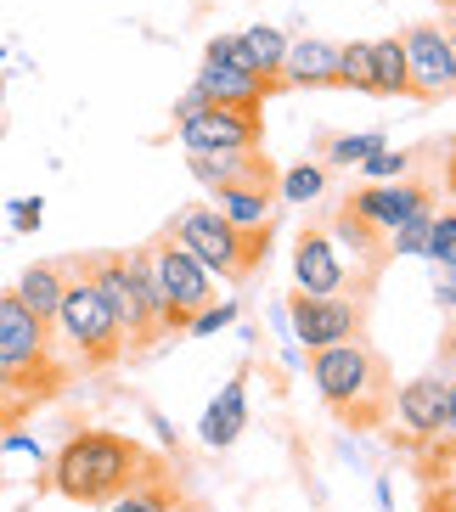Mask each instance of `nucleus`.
<instances>
[{"label": "nucleus", "mask_w": 456, "mask_h": 512, "mask_svg": "<svg viewBox=\"0 0 456 512\" xmlns=\"http://www.w3.org/2000/svg\"><path fill=\"white\" fill-rule=\"evenodd\" d=\"M158 456L147 445H136L130 434H113V428H85L57 451L51 462V490L68 496L74 507H107V501L141 484L147 473H158Z\"/></svg>", "instance_id": "f257e3e1"}, {"label": "nucleus", "mask_w": 456, "mask_h": 512, "mask_svg": "<svg viewBox=\"0 0 456 512\" xmlns=\"http://www.w3.org/2000/svg\"><path fill=\"white\" fill-rule=\"evenodd\" d=\"M310 383L344 417V428H378L389 417V372L361 338L310 349Z\"/></svg>", "instance_id": "f03ea898"}, {"label": "nucleus", "mask_w": 456, "mask_h": 512, "mask_svg": "<svg viewBox=\"0 0 456 512\" xmlns=\"http://www.w3.org/2000/svg\"><path fill=\"white\" fill-rule=\"evenodd\" d=\"M164 237H175L186 248V254L198 259L209 276H220V282L243 287L248 276L265 265V248H271V226H231L226 214L214 209V203H198V209H181L175 220H169Z\"/></svg>", "instance_id": "7ed1b4c3"}, {"label": "nucleus", "mask_w": 456, "mask_h": 512, "mask_svg": "<svg viewBox=\"0 0 456 512\" xmlns=\"http://www.w3.org/2000/svg\"><path fill=\"white\" fill-rule=\"evenodd\" d=\"M51 332H62V344L74 349V361L85 372H102V366L130 355L119 321H113V310H107L102 287H96L85 259H68V287H62V304H57V316H51Z\"/></svg>", "instance_id": "20e7f679"}, {"label": "nucleus", "mask_w": 456, "mask_h": 512, "mask_svg": "<svg viewBox=\"0 0 456 512\" xmlns=\"http://www.w3.org/2000/svg\"><path fill=\"white\" fill-rule=\"evenodd\" d=\"M85 265H91V276H96V287H102V299H107V310H113V321H119L124 349H130V355H141V349H152L158 338H169L164 321H158V310H152V304L141 299V287L130 282L124 254H85Z\"/></svg>", "instance_id": "39448f33"}, {"label": "nucleus", "mask_w": 456, "mask_h": 512, "mask_svg": "<svg viewBox=\"0 0 456 512\" xmlns=\"http://www.w3.org/2000/svg\"><path fill=\"white\" fill-rule=\"evenodd\" d=\"M147 259H152V282H158L164 310H169V338H175V332H186V321L209 304V271H203L175 237H158L147 248Z\"/></svg>", "instance_id": "423d86ee"}, {"label": "nucleus", "mask_w": 456, "mask_h": 512, "mask_svg": "<svg viewBox=\"0 0 456 512\" xmlns=\"http://www.w3.org/2000/svg\"><path fill=\"white\" fill-rule=\"evenodd\" d=\"M288 316H293V338L304 349L350 344L366 332V304L350 299V293H293Z\"/></svg>", "instance_id": "0eeeda50"}, {"label": "nucleus", "mask_w": 456, "mask_h": 512, "mask_svg": "<svg viewBox=\"0 0 456 512\" xmlns=\"http://www.w3.org/2000/svg\"><path fill=\"white\" fill-rule=\"evenodd\" d=\"M406 46V79H411V102H451L456 96V46L445 40L440 23H411L400 34Z\"/></svg>", "instance_id": "6e6552de"}, {"label": "nucleus", "mask_w": 456, "mask_h": 512, "mask_svg": "<svg viewBox=\"0 0 456 512\" xmlns=\"http://www.w3.org/2000/svg\"><path fill=\"white\" fill-rule=\"evenodd\" d=\"M0 366L6 372L51 366V321H40L17 293H0Z\"/></svg>", "instance_id": "1a4fd4ad"}, {"label": "nucleus", "mask_w": 456, "mask_h": 512, "mask_svg": "<svg viewBox=\"0 0 456 512\" xmlns=\"http://www.w3.org/2000/svg\"><path fill=\"white\" fill-rule=\"evenodd\" d=\"M186 169H192L203 186H209V197H214V192H231V186H265V192H276V181H282V169H276L259 147L192 152V158H186Z\"/></svg>", "instance_id": "9d476101"}, {"label": "nucleus", "mask_w": 456, "mask_h": 512, "mask_svg": "<svg viewBox=\"0 0 456 512\" xmlns=\"http://www.w3.org/2000/svg\"><path fill=\"white\" fill-rule=\"evenodd\" d=\"M181 130V147L186 152H220V147H259V113H248V107H214L203 102L192 119L175 124Z\"/></svg>", "instance_id": "9b49d317"}, {"label": "nucleus", "mask_w": 456, "mask_h": 512, "mask_svg": "<svg viewBox=\"0 0 456 512\" xmlns=\"http://www.w3.org/2000/svg\"><path fill=\"white\" fill-rule=\"evenodd\" d=\"M344 203L361 214L366 226H378L383 237H389L400 220H411V214H423L428 203H434V186H428V181H406V175H400V181H366L361 192H350Z\"/></svg>", "instance_id": "f8f14e48"}, {"label": "nucleus", "mask_w": 456, "mask_h": 512, "mask_svg": "<svg viewBox=\"0 0 456 512\" xmlns=\"http://www.w3.org/2000/svg\"><path fill=\"white\" fill-rule=\"evenodd\" d=\"M198 91L209 96L214 107H248V113H259V107H265V102L276 96V85H271V79H259L243 57H237V62L203 57V68H198Z\"/></svg>", "instance_id": "ddd939ff"}, {"label": "nucleus", "mask_w": 456, "mask_h": 512, "mask_svg": "<svg viewBox=\"0 0 456 512\" xmlns=\"http://www.w3.org/2000/svg\"><path fill=\"white\" fill-rule=\"evenodd\" d=\"M293 287L299 293H344V254L327 226H304L293 242Z\"/></svg>", "instance_id": "4468645a"}, {"label": "nucleus", "mask_w": 456, "mask_h": 512, "mask_svg": "<svg viewBox=\"0 0 456 512\" xmlns=\"http://www.w3.org/2000/svg\"><path fill=\"white\" fill-rule=\"evenodd\" d=\"M395 411L417 445L451 434V389H445V377H417V383H406L395 394Z\"/></svg>", "instance_id": "2eb2a0df"}, {"label": "nucleus", "mask_w": 456, "mask_h": 512, "mask_svg": "<svg viewBox=\"0 0 456 512\" xmlns=\"http://www.w3.org/2000/svg\"><path fill=\"white\" fill-rule=\"evenodd\" d=\"M282 85H288V91H327V85H338V46L333 40H316V34L288 40Z\"/></svg>", "instance_id": "dca6fc26"}, {"label": "nucleus", "mask_w": 456, "mask_h": 512, "mask_svg": "<svg viewBox=\"0 0 456 512\" xmlns=\"http://www.w3.org/2000/svg\"><path fill=\"white\" fill-rule=\"evenodd\" d=\"M192 507H198V501L175 484V473H169V467H158V473H147L141 484L119 490V496L107 501L102 512H192Z\"/></svg>", "instance_id": "f3484780"}, {"label": "nucleus", "mask_w": 456, "mask_h": 512, "mask_svg": "<svg viewBox=\"0 0 456 512\" xmlns=\"http://www.w3.org/2000/svg\"><path fill=\"white\" fill-rule=\"evenodd\" d=\"M62 287H68V259H40V265H29V271L17 276V299L29 304L40 321L57 316V304H62Z\"/></svg>", "instance_id": "a211bd4d"}, {"label": "nucleus", "mask_w": 456, "mask_h": 512, "mask_svg": "<svg viewBox=\"0 0 456 512\" xmlns=\"http://www.w3.org/2000/svg\"><path fill=\"white\" fill-rule=\"evenodd\" d=\"M237 46H243V62L254 68L259 79H271L276 91H288V85H282V62H288V34L271 29V23H254V29L237 34Z\"/></svg>", "instance_id": "6ab92c4d"}, {"label": "nucleus", "mask_w": 456, "mask_h": 512, "mask_svg": "<svg viewBox=\"0 0 456 512\" xmlns=\"http://www.w3.org/2000/svg\"><path fill=\"white\" fill-rule=\"evenodd\" d=\"M243 422H248V411H243V377H231L226 389H220V400L203 411V445H214V451L237 445Z\"/></svg>", "instance_id": "aec40b11"}, {"label": "nucleus", "mask_w": 456, "mask_h": 512, "mask_svg": "<svg viewBox=\"0 0 456 512\" xmlns=\"http://www.w3.org/2000/svg\"><path fill=\"white\" fill-rule=\"evenodd\" d=\"M372 96H389V102H411L406 46H400V34H389V40H372Z\"/></svg>", "instance_id": "412c9836"}, {"label": "nucleus", "mask_w": 456, "mask_h": 512, "mask_svg": "<svg viewBox=\"0 0 456 512\" xmlns=\"http://www.w3.org/2000/svg\"><path fill=\"white\" fill-rule=\"evenodd\" d=\"M214 209L226 214L231 226H271L276 220V192L265 186H231V192H214Z\"/></svg>", "instance_id": "4be33fe9"}, {"label": "nucleus", "mask_w": 456, "mask_h": 512, "mask_svg": "<svg viewBox=\"0 0 456 512\" xmlns=\"http://www.w3.org/2000/svg\"><path fill=\"white\" fill-rule=\"evenodd\" d=\"M327 231H333V242H344V248H355V254H366V259H383V254H389V248H383V231L366 226L350 203H344V209H333V226H327Z\"/></svg>", "instance_id": "5701e85b"}, {"label": "nucleus", "mask_w": 456, "mask_h": 512, "mask_svg": "<svg viewBox=\"0 0 456 512\" xmlns=\"http://www.w3.org/2000/svg\"><path fill=\"white\" fill-rule=\"evenodd\" d=\"M338 85H344V91H366V96H372V40H350V46H338Z\"/></svg>", "instance_id": "b1692460"}, {"label": "nucleus", "mask_w": 456, "mask_h": 512, "mask_svg": "<svg viewBox=\"0 0 456 512\" xmlns=\"http://www.w3.org/2000/svg\"><path fill=\"white\" fill-rule=\"evenodd\" d=\"M423 254L434 259L440 271H456V209H445V214H434V220H428Z\"/></svg>", "instance_id": "393cba45"}, {"label": "nucleus", "mask_w": 456, "mask_h": 512, "mask_svg": "<svg viewBox=\"0 0 456 512\" xmlns=\"http://www.w3.org/2000/svg\"><path fill=\"white\" fill-rule=\"evenodd\" d=\"M321 186H327V175L316 164H299L276 181V203H310V197H321Z\"/></svg>", "instance_id": "a878e982"}, {"label": "nucleus", "mask_w": 456, "mask_h": 512, "mask_svg": "<svg viewBox=\"0 0 456 512\" xmlns=\"http://www.w3.org/2000/svg\"><path fill=\"white\" fill-rule=\"evenodd\" d=\"M378 147H389L383 136H333L327 141V164H338V169H361V158H372Z\"/></svg>", "instance_id": "bb28decb"}, {"label": "nucleus", "mask_w": 456, "mask_h": 512, "mask_svg": "<svg viewBox=\"0 0 456 512\" xmlns=\"http://www.w3.org/2000/svg\"><path fill=\"white\" fill-rule=\"evenodd\" d=\"M417 158H423V152H389V147H378L372 158H361V175H366V181H400V175H411Z\"/></svg>", "instance_id": "cd10ccee"}, {"label": "nucleus", "mask_w": 456, "mask_h": 512, "mask_svg": "<svg viewBox=\"0 0 456 512\" xmlns=\"http://www.w3.org/2000/svg\"><path fill=\"white\" fill-rule=\"evenodd\" d=\"M231 316H237V304H220V310H209V304H203L198 316L186 321V332H192V338H209V332H220Z\"/></svg>", "instance_id": "c85d7f7f"}, {"label": "nucleus", "mask_w": 456, "mask_h": 512, "mask_svg": "<svg viewBox=\"0 0 456 512\" xmlns=\"http://www.w3.org/2000/svg\"><path fill=\"white\" fill-rule=\"evenodd\" d=\"M17 226H23V231L40 226V209H34V197H29V203H17Z\"/></svg>", "instance_id": "c756f323"}, {"label": "nucleus", "mask_w": 456, "mask_h": 512, "mask_svg": "<svg viewBox=\"0 0 456 512\" xmlns=\"http://www.w3.org/2000/svg\"><path fill=\"white\" fill-rule=\"evenodd\" d=\"M434 299H440L445 310H456V271H451V282H440V293H434Z\"/></svg>", "instance_id": "7c9ffc66"}, {"label": "nucleus", "mask_w": 456, "mask_h": 512, "mask_svg": "<svg viewBox=\"0 0 456 512\" xmlns=\"http://www.w3.org/2000/svg\"><path fill=\"white\" fill-rule=\"evenodd\" d=\"M445 40L456 46V0H445Z\"/></svg>", "instance_id": "2f4dec72"}, {"label": "nucleus", "mask_w": 456, "mask_h": 512, "mask_svg": "<svg viewBox=\"0 0 456 512\" xmlns=\"http://www.w3.org/2000/svg\"><path fill=\"white\" fill-rule=\"evenodd\" d=\"M445 389H451V428H456V377H445Z\"/></svg>", "instance_id": "473e14b6"}, {"label": "nucleus", "mask_w": 456, "mask_h": 512, "mask_svg": "<svg viewBox=\"0 0 456 512\" xmlns=\"http://www.w3.org/2000/svg\"><path fill=\"white\" fill-rule=\"evenodd\" d=\"M451 355H456V344H451Z\"/></svg>", "instance_id": "72a5a7b5"}, {"label": "nucleus", "mask_w": 456, "mask_h": 512, "mask_svg": "<svg viewBox=\"0 0 456 512\" xmlns=\"http://www.w3.org/2000/svg\"><path fill=\"white\" fill-rule=\"evenodd\" d=\"M192 512H203V507H192Z\"/></svg>", "instance_id": "f704fd0d"}]
</instances>
